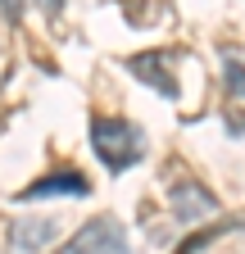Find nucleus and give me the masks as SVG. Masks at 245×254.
<instances>
[{
	"mask_svg": "<svg viewBox=\"0 0 245 254\" xmlns=\"http://www.w3.org/2000/svg\"><path fill=\"white\" fill-rule=\"evenodd\" d=\"M91 141H96V154H100V164L109 173L132 168L145 154V132L136 123H127V118H105L100 114L96 123H91Z\"/></svg>",
	"mask_w": 245,
	"mask_h": 254,
	"instance_id": "obj_1",
	"label": "nucleus"
},
{
	"mask_svg": "<svg viewBox=\"0 0 245 254\" xmlns=\"http://www.w3.org/2000/svg\"><path fill=\"white\" fill-rule=\"evenodd\" d=\"M59 254H127V232L118 218H91Z\"/></svg>",
	"mask_w": 245,
	"mask_h": 254,
	"instance_id": "obj_2",
	"label": "nucleus"
},
{
	"mask_svg": "<svg viewBox=\"0 0 245 254\" xmlns=\"http://www.w3.org/2000/svg\"><path fill=\"white\" fill-rule=\"evenodd\" d=\"M41 195H91V186L82 173H50V177L18 190V200H41Z\"/></svg>",
	"mask_w": 245,
	"mask_h": 254,
	"instance_id": "obj_3",
	"label": "nucleus"
},
{
	"mask_svg": "<svg viewBox=\"0 0 245 254\" xmlns=\"http://www.w3.org/2000/svg\"><path fill=\"white\" fill-rule=\"evenodd\" d=\"M168 200H173V209L182 213V222H191V218H204V213H213V209H218V200H213L209 190H200L195 182H177Z\"/></svg>",
	"mask_w": 245,
	"mask_h": 254,
	"instance_id": "obj_4",
	"label": "nucleus"
},
{
	"mask_svg": "<svg viewBox=\"0 0 245 254\" xmlns=\"http://www.w3.org/2000/svg\"><path fill=\"white\" fill-rule=\"evenodd\" d=\"M132 73H141V82H150V86L164 91V95H177V82L164 73V59L159 55H136L132 59Z\"/></svg>",
	"mask_w": 245,
	"mask_h": 254,
	"instance_id": "obj_5",
	"label": "nucleus"
},
{
	"mask_svg": "<svg viewBox=\"0 0 245 254\" xmlns=\"http://www.w3.org/2000/svg\"><path fill=\"white\" fill-rule=\"evenodd\" d=\"M55 222H59V218H32V222H18V227H14L18 250H41V245H50Z\"/></svg>",
	"mask_w": 245,
	"mask_h": 254,
	"instance_id": "obj_6",
	"label": "nucleus"
},
{
	"mask_svg": "<svg viewBox=\"0 0 245 254\" xmlns=\"http://www.w3.org/2000/svg\"><path fill=\"white\" fill-rule=\"evenodd\" d=\"M227 91L232 95H245V64L227 55Z\"/></svg>",
	"mask_w": 245,
	"mask_h": 254,
	"instance_id": "obj_7",
	"label": "nucleus"
},
{
	"mask_svg": "<svg viewBox=\"0 0 245 254\" xmlns=\"http://www.w3.org/2000/svg\"><path fill=\"white\" fill-rule=\"evenodd\" d=\"M59 5H64V0H41V9H46V14H59Z\"/></svg>",
	"mask_w": 245,
	"mask_h": 254,
	"instance_id": "obj_8",
	"label": "nucleus"
}]
</instances>
